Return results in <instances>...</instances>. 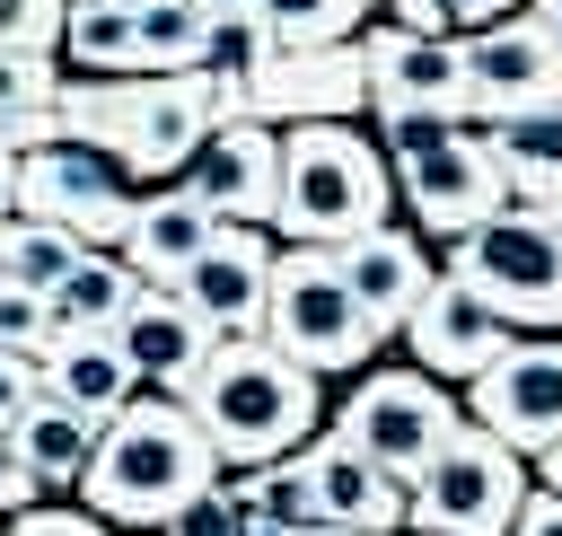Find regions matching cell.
<instances>
[{
	"label": "cell",
	"instance_id": "1",
	"mask_svg": "<svg viewBox=\"0 0 562 536\" xmlns=\"http://www.w3.org/2000/svg\"><path fill=\"white\" fill-rule=\"evenodd\" d=\"M176 404L193 413V431L211 439L220 466H272V457H290V448H307L325 431L316 369H299L290 351H272L263 334L211 343V360L193 369V387Z\"/></svg>",
	"mask_w": 562,
	"mask_h": 536
},
{
	"label": "cell",
	"instance_id": "2",
	"mask_svg": "<svg viewBox=\"0 0 562 536\" xmlns=\"http://www.w3.org/2000/svg\"><path fill=\"white\" fill-rule=\"evenodd\" d=\"M202 483H220L211 439L193 431V413L176 395H149V387L97 431V457L79 474V492L105 527H167Z\"/></svg>",
	"mask_w": 562,
	"mask_h": 536
},
{
	"label": "cell",
	"instance_id": "3",
	"mask_svg": "<svg viewBox=\"0 0 562 536\" xmlns=\"http://www.w3.org/2000/svg\"><path fill=\"white\" fill-rule=\"evenodd\" d=\"M395 220V167L360 123H290L281 132V246H342Z\"/></svg>",
	"mask_w": 562,
	"mask_h": 536
},
{
	"label": "cell",
	"instance_id": "4",
	"mask_svg": "<svg viewBox=\"0 0 562 536\" xmlns=\"http://www.w3.org/2000/svg\"><path fill=\"white\" fill-rule=\"evenodd\" d=\"M378 149L395 167V211H413V228L439 237V246L518 202L509 176H501V158L483 149V123L404 114V123H378Z\"/></svg>",
	"mask_w": 562,
	"mask_h": 536
},
{
	"label": "cell",
	"instance_id": "5",
	"mask_svg": "<svg viewBox=\"0 0 562 536\" xmlns=\"http://www.w3.org/2000/svg\"><path fill=\"white\" fill-rule=\"evenodd\" d=\"M509 334H562V228L544 220V202H509L483 228L448 237V264Z\"/></svg>",
	"mask_w": 562,
	"mask_h": 536
},
{
	"label": "cell",
	"instance_id": "6",
	"mask_svg": "<svg viewBox=\"0 0 562 536\" xmlns=\"http://www.w3.org/2000/svg\"><path fill=\"white\" fill-rule=\"evenodd\" d=\"M527 492H536L527 457L465 422L457 439H439V448L413 466V483H404V527H422V536H509V518H518Z\"/></svg>",
	"mask_w": 562,
	"mask_h": 536
},
{
	"label": "cell",
	"instance_id": "7",
	"mask_svg": "<svg viewBox=\"0 0 562 536\" xmlns=\"http://www.w3.org/2000/svg\"><path fill=\"white\" fill-rule=\"evenodd\" d=\"M263 343L290 351L299 369L334 378V369H369V351L386 343L360 299L334 272V246H281L272 255V299H263Z\"/></svg>",
	"mask_w": 562,
	"mask_h": 536
},
{
	"label": "cell",
	"instance_id": "8",
	"mask_svg": "<svg viewBox=\"0 0 562 536\" xmlns=\"http://www.w3.org/2000/svg\"><path fill=\"white\" fill-rule=\"evenodd\" d=\"M334 439H351L369 466H386L395 483H413V466L465 431V404L430 378V369H360V387L325 413Z\"/></svg>",
	"mask_w": 562,
	"mask_h": 536
},
{
	"label": "cell",
	"instance_id": "9",
	"mask_svg": "<svg viewBox=\"0 0 562 536\" xmlns=\"http://www.w3.org/2000/svg\"><path fill=\"white\" fill-rule=\"evenodd\" d=\"M132 193H140V185H132L123 158L97 149V141H44V149L18 158V202H26V220L70 228L79 246H114L123 220H132Z\"/></svg>",
	"mask_w": 562,
	"mask_h": 536
},
{
	"label": "cell",
	"instance_id": "10",
	"mask_svg": "<svg viewBox=\"0 0 562 536\" xmlns=\"http://www.w3.org/2000/svg\"><path fill=\"white\" fill-rule=\"evenodd\" d=\"M237 114L290 132V123H360L369 114V62L360 44H299V53H263L255 79H237Z\"/></svg>",
	"mask_w": 562,
	"mask_h": 536
},
{
	"label": "cell",
	"instance_id": "11",
	"mask_svg": "<svg viewBox=\"0 0 562 536\" xmlns=\"http://www.w3.org/2000/svg\"><path fill=\"white\" fill-rule=\"evenodd\" d=\"M465 422L518 457H544L562 439V343H501V360L465 378Z\"/></svg>",
	"mask_w": 562,
	"mask_h": 536
},
{
	"label": "cell",
	"instance_id": "12",
	"mask_svg": "<svg viewBox=\"0 0 562 536\" xmlns=\"http://www.w3.org/2000/svg\"><path fill=\"white\" fill-rule=\"evenodd\" d=\"M360 62H369V114L378 123H404V114H448V123H474L465 114V62H457V35H404V26H360L351 35Z\"/></svg>",
	"mask_w": 562,
	"mask_h": 536
},
{
	"label": "cell",
	"instance_id": "13",
	"mask_svg": "<svg viewBox=\"0 0 562 536\" xmlns=\"http://www.w3.org/2000/svg\"><path fill=\"white\" fill-rule=\"evenodd\" d=\"M272 228H246V220H220V237L167 281L202 325H211V343H246V334H263V299H272Z\"/></svg>",
	"mask_w": 562,
	"mask_h": 536
},
{
	"label": "cell",
	"instance_id": "14",
	"mask_svg": "<svg viewBox=\"0 0 562 536\" xmlns=\"http://www.w3.org/2000/svg\"><path fill=\"white\" fill-rule=\"evenodd\" d=\"M457 62H465V114H474V123L562 97V62H553V44L536 35L527 9H518V18H492V26H474V35H457Z\"/></svg>",
	"mask_w": 562,
	"mask_h": 536
},
{
	"label": "cell",
	"instance_id": "15",
	"mask_svg": "<svg viewBox=\"0 0 562 536\" xmlns=\"http://www.w3.org/2000/svg\"><path fill=\"white\" fill-rule=\"evenodd\" d=\"M184 185L220 211V220H246V228H272V193H281V132L255 123V114H228L202 132V149L184 158Z\"/></svg>",
	"mask_w": 562,
	"mask_h": 536
},
{
	"label": "cell",
	"instance_id": "16",
	"mask_svg": "<svg viewBox=\"0 0 562 536\" xmlns=\"http://www.w3.org/2000/svg\"><path fill=\"white\" fill-rule=\"evenodd\" d=\"M404 343H413V369H430L439 387H465L474 369H492L501 360V343H509V325L457 281V272H430V290L413 299V316L395 325Z\"/></svg>",
	"mask_w": 562,
	"mask_h": 536
},
{
	"label": "cell",
	"instance_id": "17",
	"mask_svg": "<svg viewBox=\"0 0 562 536\" xmlns=\"http://www.w3.org/2000/svg\"><path fill=\"white\" fill-rule=\"evenodd\" d=\"M334 272H342V290L360 299V316L378 325V334H395L404 316H413V299L430 290V237L422 228H404V220H386V228H369V237H342L334 246Z\"/></svg>",
	"mask_w": 562,
	"mask_h": 536
},
{
	"label": "cell",
	"instance_id": "18",
	"mask_svg": "<svg viewBox=\"0 0 562 536\" xmlns=\"http://www.w3.org/2000/svg\"><path fill=\"white\" fill-rule=\"evenodd\" d=\"M299 474H307V501H316V527H360V536H395L404 527V483L386 466H369L351 439L316 431L299 448Z\"/></svg>",
	"mask_w": 562,
	"mask_h": 536
},
{
	"label": "cell",
	"instance_id": "19",
	"mask_svg": "<svg viewBox=\"0 0 562 536\" xmlns=\"http://www.w3.org/2000/svg\"><path fill=\"white\" fill-rule=\"evenodd\" d=\"M114 343H123V360H132V378H140L149 395H184L193 369L211 360V325H202L167 281H140V299H132L123 325H114Z\"/></svg>",
	"mask_w": 562,
	"mask_h": 536
},
{
	"label": "cell",
	"instance_id": "20",
	"mask_svg": "<svg viewBox=\"0 0 562 536\" xmlns=\"http://www.w3.org/2000/svg\"><path fill=\"white\" fill-rule=\"evenodd\" d=\"M211 237H220V211H211L184 176H167V185H140V193H132V220H123L114 255H123L140 281H176Z\"/></svg>",
	"mask_w": 562,
	"mask_h": 536
},
{
	"label": "cell",
	"instance_id": "21",
	"mask_svg": "<svg viewBox=\"0 0 562 536\" xmlns=\"http://www.w3.org/2000/svg\"><path fill=\"white\" fill-rule=\"evenodd\" d=\"M35 369H44V395H61V404L88 413V422H114V413L140 395V378H132V360H123L114 334H53V351H44Z\"/></svg>",
	"mask_w": 562,
	"mask_h": 536
},
{
	"label": "cell",
	"instance_id": "22",
	"mask_svg": "<svg viewBox=\"0 0 562 536\" xmlns=\"http://www.w3.org/2000/svg\"><path fill=\"white\" fill-rule=\"evenodd\" d=\"M97 431H105V422L70 413V404H61V395H44V387H35V395H26L18 413H9V448L26 457V474H35L44 492H53V483H79V474H88V457H97Z\"/></svg>",
	"mask_w": 562,
	"mask_h": 536
},
{
	"label": "cell",
	"instance_id": "23",
	"mask_svg": "<svg viewBox=\"0 0 562 536\" xmlns=\"http://www.w3.org/2000/svg\"><path fill=\"white\" fill-rule=\"evenodd\" d=\"M483 149L501 158V176H509L518 202H553L562 193V97L518 105V114H492L483 123Z\"/></svg>",
	"mask_w": 562,
	"mask_h": 536
},
{
	"label": "cell",
	"instance_id": "24",
	"mask_svg": "<svg viewBox=\"0 0 562 536\" xmlns=\"http://www.w3.org/2000/svg\"><path fill=\"white\" fill-rule=\"evenodd\" d=\"M132 299H140V272H132L114 246H88V255L44 290V316H53V334H114Z\"/></svg>",
	"mask_w": 562,
	"mask_h": 536
},
{
	"label": "cell",
	"instance_id": "25",
	"mask_svg": "<svg viewBox=\"0 0 562 536\" xmlns=\"http://www.w3.org/2000/svg\"><path fill=\"white\" fill-rule=\"evenodd\" d=\"M61 70L123 79L132 70V9L123 0H61Z\"/></svg>",
	"mask_w": 562,
	"mask_h": 536
},
{
	"label": "cell",
	"instance_id": "26",
	"mask_svg": "<svg viewBox=\"0 0 562 536\" xmlns=\"http://www.w3.org/2000/svg\"><path fill=\"white\" fill-rule=\"evenodd\" d=\"M202 26L211 18L193 0H132V70H193Z\"/></svg>",
	"mask_w": 562,
	"mask_h": 536
},
{
	"label": "cell",
	"instance_id": "27",
	"mask_svg": "<svg viewBox=\"0 0 562 536\" xmlns=\"http://www.w3.org/2000/svg\"><path fill=\"white\" fill-rule=\"evenodd\" d=\"M255 18L281 53H299V44H351L369 0H255Z\"/></svg>",
	"mask_w": 562,
	"mask_h": 536
},
{
	"label": "cell",
	"instance_id": "28",
	"mask_svg": "<svg viewBox=\"0 0 562 536\" xmlns=\"http://www.w3.org/2000/svg\"><path fill=\"white\" fill-rule=\"evenodd\" d=\"M79 255H88V246H79L70 228H53V220H9V228H0V272L26 281V290H53Z\"/></svg>",
	"mask_w": 562,
	"mask_h": 536
},
{
	"label": "cell",
	"instance_id": "29",
	"mask_svg": "<svg viewBox=\"0 0 562 536\" xmlns=\"http://www.w3.org/2000/svg\"><path fill=\"white\" fill-rule=\"evenodd\" d=\"M263 53H272V35H263V18L255 9H237V18H211L202 26V79H255L263 70Z\"/></svg>",
	"mask_w": 562,
	"mask_h": 536
},
{
	"label": "cell",
	"instance_id": "30",
	"mask_svg": "<svg viewBox=\"0 0 562 536\" xmlns=\"http://www.w3.org/2000/svg\"><path fill=\"white\" fill-rule=\"evenodd\" d=\"M0 351H26V360H44V351H53V316H44V290L9 281V272H0Z\"/></svg>",
	"mask_w": 562,
	"mask_h": 536
},
{
	"label": "cell",
	"instance_id": "31",
	"mask_svg": "<svg viewBox=\"0 0 562 536\" xmlns=\"http://www.w3.org/2000/svg\"><path fill=\"white\" fill-rule=\"evenodd\" d=\"M0 53H53L61 62V0H0Z\"/></svg>",
	"mask_w": 562,
	"mask_h": 536
},
{
	"label": "cell",
	"instance_id": "32",
	"mask_svg": "<svg viewBox=\"0 0 562 536\" xmlns=\"http://www.w3.org/2000/svg\"><path fill=\"white\" fill-rule=\"evenodd\" d=\"M158 536H246V510H237V492H228V483H202V492H193Z\"/></svg>",
	"mask_w": 562,
	"mask_h": 536
},
{
	"label": "cell",
	"instance_id": "33",
	"mask_svg": "<svg viewBox=\"0 0 562 536\" xmlns=\"http://www.w3.org/2000/svg\"><path fill=\"white\" fill-rule=\"evenodd\" d=\"M0 536H114V527H105L97 510H44V501H35V510H18Z\"/></svg>",
	"mask_w": 562,
	"mask_h": 536
},
{
	"label": "cell",
	"instance_id": "34",
	"mask_svg": "<svg viewBox=\"0 0 562 536\" xmlns=\"http://www.w3.org/2000/svg\"><path fill=\"white\" fill-rule=\"evenodd\" d=\"M35 492H44V483L26 474V457H18V448H9V431H0V518H18V510H35Z\"/></svg>",
	"mask_w": 562,
	"mask_h": 536
},
{
	"label": "cell",
	"instance_id": "35",
	"mask_svg": "<svg viewBox=\"0 0 562 536\" xmlns=\"http://www.w3.org/2000/svg\"><path fill=\"white\" fill-rule=\"evenodd\" d=\"M35 387H44V369H35L26 351H0V431H9V413H18Z\"/></svg>",
	"mask_w": 562,
	"mask_h": 536
},
{
	"label": "cell",
	"instance_id": "36",
	"mask_svg": "<svg viewBox=\"0 0 562 536\" xmlns=\"http://www.w3.org/2000/svg\"><path fill=\"white\" fill-rule=\"evenodd\" d=\"M386 26H404V35H457L448 0H386Z\"/></svg>",
	"mask_w": 562,
	"mask_h": 536
},
{
	"label": "cell",
	"instance_id": "37",
	"mask_svg": "<svg viewBox=\"0 0 562 536\" xmlns=\"http://www.w3.org/2000/svg\"><path fill=\"white\" fill-rule=\"evenodd\" d=\"M509 536H562V501L553 492H527L518 518H509Z\"/></svg>",
	"mask_w": 562,
	"mask_h": 536
},
{
	"label": "cell",
	"instance_id": "38",
	"mask_svg": "<svg viewBox=\"0 0 562 536\" xmlns=\"http://www.w3.org/2000/svg\"><path fill=\"white\" fill-rule=\"evenodd\" d=\"M527 0H448V26L457 35H474V26H492V18H518Z\"/></svg>",
	"mask_w": 562,
	"mask_h": 536
},
{
	"label": "cell",
	"instance_id": "39",
	"mask_svg": "<svg viewBox=\"0 0 562 536\" xmlns=\"http://www.w3.org/2000/svg\"><path fill=\"white\" fill-rule=\"evenodd\" d=\"M9 220H26V202H18V149H0V228Z\"/></svg>",
	"mask_w": 562,
	"mask_h": 536
},
{
	"label": "cell",
	"instance_id": "40",
	"mask_svg": "<svg viewBox=\"0 0 562 536\" xmlns=\"http://www.w3.org/2000/svg\"><path fill=\"white\" fill-rule=\"evenodd\" d=\"M527 18H536V35H544L553 62H562V0H527Z\"/></svg>",
	"mask_w": 562,
	"mask_h": 536
},
{
	"label": "cell",
	"instance_id": "41",
	"mask_svg": "<svg viewBox=\"0 0 562 536\" xmlns=\"http://www.w3.org/2000/svg\"><path fill=\"white\" fill-rule=\"evenodd\" d=\"M536 492H553V501H562V439L536 457Z\"/></svg>",
	"mask_w": 562,
	"mask_h": 536
},
{
	"label": "cell",
	"instance_id": "42",
	"mask_svg": "<svg viewBox=\"0 0 562 536\" xmlns=\"http://www.w3.org/2000/svg\"><path fill=\"white\" fill-rule=\"evenodd\" d=\"M202 18H237V9H255V0H193Z\"/></svg>",
	"mask_w": 562,
	"mask_h": 536
},
{
	"label": "cell",
	"instance_id": "43",
	"mask_svg": "<svg viewBox=\"0 0 562 536\" xmlns=\"http://www.w3.org/2000/svg\"><path fill=\"white\" fill-rule=\"evenodd\" d=\"M246 536H299V527H272V518H246Z\"/></svg>",
	"mask_w": 562,
	"mask_h": 536
},
{
	"label": "cell",
	"instance_id": "44",
	"mask_svg": "<svg viewBox=\"0 0 562 536\" xmlns=\"http://www.w3.org/2000/svg\"><path fill=\"white\" fill-rule=\"evenodd\" d=\"M299 536H360V527H299Z\"/></svg>",
	"mask_w": 562,
	"mask_h": 536
},
{
	"label": "cell",
	"instance_id": "45",
	"mask_svg": "<svg viewBox=\"0 0 562 536\" xmlns=\"http://www.w3.org/2000/svg\"><path fill=\"white\" fill-rule=\"evenodd\" d=\"M544 220H553V228H562V193H553V202H544Z\"/></svg>",
	"mask_w": 562,
	"mask_h": 536
},
{
	"label": "cell",
	"instance_id": "46",
	"mask_svg": "<svg viewBox=\"0 0 562 536\" xmlns=\"http://www.w3.org/2000/svg\"><path fill=\"white\" fill-rule=\"evenodd\" d=\"M395 536H422V527H395Z\"/></svg>",
	"mask_w": 562,
	"mask_h": 536
},
{
	"label": "cell",
	"instance_id": "47",
	"mask_svg": "<svg viewBox=\"0 0 562 536\" xmlns=\"http://www.w3.org/2000/svg\"><path fill=\"white\" fill-rule=\"evenodd\" d=\"M123 9H132V0H123Z\"/></svg>",
	"mask_w": 562,
	"mask_h": 536
}]
</instances>
